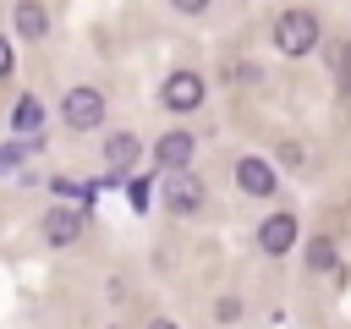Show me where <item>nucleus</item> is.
Masks as SVG:
<instances>
[{
    "label": "nucleus",
    "mask_w": 351,
    "mask_h": 329,
    "mask_svg": "<svg viewBox=\"0 0 351 329\" xmlns=\"http://www.w3.org/2000/svg\"><path fill=\"white\" fill-rule=\"evenodd\" d=\"M11 126H16L22 137H33V132L44 126V104H38L33 93H27V99H16V110H11Z\"/></svg>",
    "instance_id": "nucleus-11"
},
{
    "label": "nucleus",
    "mask_w": 351,
    "mask_h": 329,
    "mask_svg": "<svg viewBox=\"0 0 351 329\" xmlns=\"http://www.w3.org/2000/svg\"><path fill=\"white\" fill-rule=\"evenodd\" d=\"M351 44H329V60H335V77H340V88L351 93V55H346Z\"/></svg>",
    "instance_id": "nucleus-13"
},
{
    "label": "nucleus",
    "mask_w": 351,
    "mask_h": 329,
    "mask_svg": "<svg viewBox=\"0 0 351 329\" xmlns=\"http://www.w3.org/2000/svg\"><path fill=\"white\" fill-rule=\"evenodd\" d=\"M154 329H170V324H154Z\"/></svg>",
    "instance_id": "nucleus-17"
},
{
    "label": "nucleus",
    "mask_w": 351,
    "mask_h": 329,
    "mask_svg": "<svg viewBox=\"0 0 351 329\" xmlns=\"http://www.w3.org/2000/svg\"><path fill=\"white\" fill-rule=\"evenodd\" d=\"M16 33L22 38H44L49 33V16H44L38 0H16Z\"/></svg>",
    "instance_id": "nucleus-10"
},
{
    "label": "nucleus",
    "mask_w": 351,
    "mask_h": 329,
    "mask_svg": "<svg viewBox=\"0 0 351 329\" xmlns=\"http://www.w3.org/2000/svg\"><path fill=\"white\" fill-rule=\"evenodd\" d=\"M104 159H110V170H132L143 159V148H137L132 132H115V137H104Z\"/></svg>",
    "instance_id": "nucleus-9"
},
{
    "label": "nucleus",
    "mask_w": 351,
    "mask_h": 329,
    "mask_svg": "<svg viewBox=\"0 0 351 329\" xmlns=\"http://www.w3.org/2000/svg\"><path fill=\"white\" fill-rule=\"evenodd\" d=\"M307 269H335V241L329 236H313L307 241Z\"/></svg>",
    "instance_id": "nucleus-12"
},
{
    "label": "nucleus",
    "mask_w": 351,
    "mask_h": 329,
    "mask_svg": "<svg viewBox=\"0 0 351 329\" xmlns=\"http://www.w3.org/2000/svg\"><path fill=\"white\" fill-rule=\"evenodd\" d=\"M99 121H104V93H99V88H71V93H66V126L88 132V126H99Z\"/></svg>",
    "instance_id": "nucleus-3"
},
{
    "label": "nucleus",
    "mask_w": 351,
    "mask_h": 329,
    "mask_svg": "<svg viewBox=\"0 0 351 329\" xmlns=\"http://www.w3.org/2000/svg\"><path fill=\"white\" fill-rule=\"evenodd\" d=\"M82 225H88V214H82V208H49V214H44V241L66 247V241H77V236H82Z\"/></svg>",
    "instance_id": "nucleus-5"
},
{
    "label": "nucleus",
    "mask_w": 351,
    "mask_h": 329,
    "mask_svg": "<svg viewBox=\"0 0 351 329\" xmlns=\"http://www.w3.org/2000/svg\"><path fill=\"white\" fill-rule=\"evenodd\" d=\"M214 313L230 324V318H241V302H236V296H219V302H214Z\"/></svg>",
    "instance_id": "nucleus-14"
},
{
    "label": "nucleus",
    "mask_w": 351,
    "mask_h": 329,
    "mask_svg": "<svg viewBox=\"0 0 351 329\" xmlns=\"http://www.w3.org/2000/svg\"><path fill=\"white\" fill-rule=\"evenodd\" d=\"M258 247H263L269 258L291 252V247H296V219H291V214H269V219H263V230H258Z\"/></svg>",
    "instance_id": "nucleus-6"
},
{
    "label": "nucleus",
    "mask_w": 351,
    "mask_h": 329,
    "mask_svg": "<svg viewBox=\"0 0 351 329\" xmlns=\"http://www.w3.org/2000/svg\"><path fill=\"white\" fill-rule=\"evenodd\" d=\"M165 208H170V214H197V208H203V181H197L192 170L165 175Z\"/></svg>",
    "instance_id": "nucleus-2"
},
{
    "label": "nucleus",
    "mask_w": 351,
    "mask_h": 329,
    "mask_svg": "<svg viewBox=\"0 0 351 329\" xmlns=\"http://www.w3.org/2000/svg\"><path fill=\"white\" fill-rule=\"evenodd\" d=\"M154 159H159V170H165V175L186 170V164H192V137H186V132H170V137H159Z\"/></svg>",
    "instance_id": "nucleus-7"
},
{
    "label": "nucleus",
    "mask_w": 351,
    "mask_h": 329,
    "mask_svg": "<svg viewBox=\"0 0 351 329\" xmlns=\"http://www.w3.org/2000/svg\"><path fill=\"white\" fill-rule=\"evenodd\" d=\"M165 104L170 110H197L203 104V77L197 71H170L165 77Z\"/></svg>",
    "instance_id": "nucleus-4"
},
{
    "label": "nucleus",
    "mask_w": 351,
    "mask_h": 329,
    "mask_svg": "<svg viewBox=\"0 0 351 329\" xmlns=\"http://www.w3.org/2000/svg\"><path fill=\"white\" fill-rule=\"evenodd\" d=\"M236 181H241V192H252V197H269V192L280 186L263 159H241V164H236Z\"/></svg>",
    "instance_id": "nucleus-8"
},
{
    "label": "nucleus",
    "mask_w": 351,
    "mask_h": 329,
    "mask_svg": "<svg viewBox=\"0 0 351 329\" xmlns=\"http://www.w3.org/2000/svg\"><path fill=\"white\" fill-rule=\"evenodd\" d=\"M11 66H16V55H11V44L0 38V77H11Z\"/></svg>",
    "instance_id": "nucleus-15"
},
{
    "label": "nucleus",
    "mask_w": 351,
    "mask_h": 329,
    "mask_svg": "<svg viewBox=\"0 0 351 329\" xmlns=\"http://www.w3.org/2000/svg\"><path fill=\"white\" fill-rule=\"evenodd\" d=\"M274 49H280V55H307V49H318V16H313V11H280V22H274Z\"/></svg>",
    "instance_id": "nucleus-1"
},
{
    "label": "nucleus",
    "mask_w": 351,
    "mask_h": 329,
    "mask_svg": "<svg viewBox=\"0 0 351 329\" xmlns=\"http://www.w3.org/2000/svg\"><path fill=\"white\" fill-rule=\"evenodd\" d=\"M170 5H176V11H186V16H197V11L208 5V0H170Z\"/></svg>",
    "instance_id": "nucleus-16"
}]
</instances>
